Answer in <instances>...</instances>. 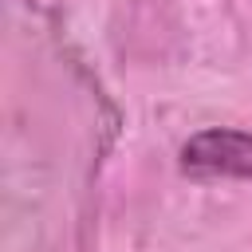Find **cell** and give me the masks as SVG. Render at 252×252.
Returning a JSON list of instances; mask_svg holds the SVG:
<instances>
[{
	"instance_id": "obj_1",
	"label": "cell",
	"mask_w": 252,
	"mask_h": 252,
	"mask_svg": "<svg viewBox=\"0 0 252 252\" xmlns=\"http://www.w3.org/2000/svg\"><path fill=\"white\" fill-rule=\"evenodd\" d=\"M177 169L189 181H252V130L205 126L177 150Z\"/></svg>"
}]
</instances>
